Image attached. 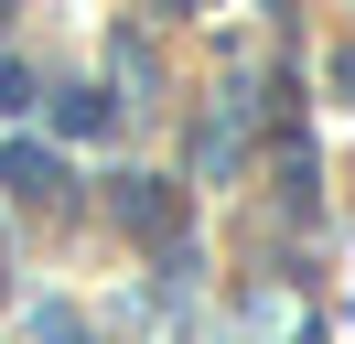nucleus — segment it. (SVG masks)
<instances>
[{
  "label": "nucleus",
  "mask_w": 355,
  "mask_h": 344,
  "mask_svg": "<svg viewBox=\"0 0 355 344\" xmlns=\"http://www.w3.org/2000/svg\"><path fill=\"white\" fill-rule=\"evenodd\" d=\"M0 172H11V194H54V150H11Z\"/></svg>",
  "instance_id": "obj_1"
}]
</instances>
